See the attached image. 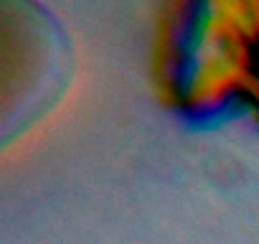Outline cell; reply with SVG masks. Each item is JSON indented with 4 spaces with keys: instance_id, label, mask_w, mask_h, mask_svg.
<instances>
[{
    "instance_id": "cell-1",
    "label": "cell",
    "mask_w": 259,
    "mask_h": 244,
    "mask_svg": "<svg viewBox=\"0 0 259 244\" xmlns=\"http://www.w3.org/2000/svg\"><path fill=\"white\" fill-rule=\"evenodd\" d=\"M213 11L216 16L206 26L193 23L191 38H183L193 49L186 61L163 66V79L176 89L191 87L193 102L239 89L259 104V6H229L226 18L219 16V8Z\"/></svg>"
}]
</instances>
